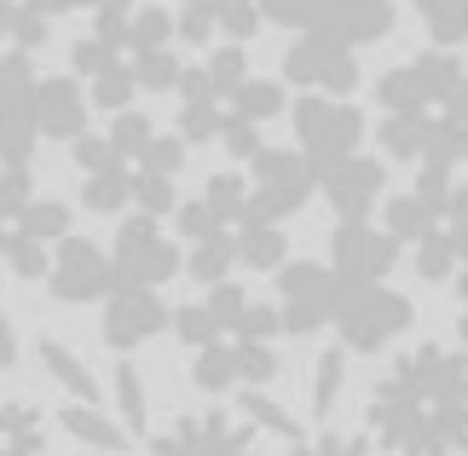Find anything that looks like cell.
Returning a JSON list of instances; mask_svg holds the SVG:
<instances>
[{
	"label": "cell",
	"mask_w": 468,
	"mask_h": 456,
	"mask_svg": "<svg viewBox=\"0 0 468 456\" xmlns=\"http://www.w3.org/2000/svg\"><path fill=\"white\" fill-rule=\"evenodd\" d=\"M365 433L382 456H468V346H405L370 381Z\"/></svg>",
	"instance_id": "obj_1"
},
{
	"label": "cell",
	"mask_w": 468,
	"mask_h": 456,
	"mask_svg": "<svg viewBox=\"0 0 468 456\" xmlns=\"http://www.w3.org/2000/svg\"><path fill=\"white\" fill-rule=\"evenodd\" d=\"M376 139L417 174H457L468 162V58L417 52L376 81Z\"/></svg>",
	"instance_id": "obj_2"
},
{
	"label": "cell",
	"mask_w": 468,
	"mask_h": 456,
	"mask_svg": "<svg viewBox=\"0 0 468 456\" xmlns=\"http://www.w3.org/2000/svg\"><path fill=\"white\" fill-rule=\"evenodd\" d=\"M382 226L410 254L422 283H445L468 271V179L457 174H417V186L388 196Z\"/></svg>",
	"instance_id": "obj_3"
},
{
	"label": "cell",
	"mask_w": 468,
	"mask_h": 456,
	"mask_svg": "<svg viewBox=\"0 0 468 456\" xmlns=\"http://www.w3.org/2000/svg\"><path fill=\"white\" fill-rule=\"evenodd\" d=\"M243 81H249V52L238 41L214 47L203 64L186 69L179 81V139L186 144H226L238 162H255L266 151L261 127L243 122Z\"/></svg>",
	"instance_id": "obj_4"
},
{
	"label": "cell",
	"mask_w": 468,
	"mask_h": 456,
	"mask_svg": "<svg viewBox=\"0 0 468 456\" xmlns=\"http://www.w3.org/2000/svg\"><path fill=\"white\" fill-rule=\"evenodd\" d=\"M278 330H283L278 306L249 301L243 318L220 323V335H214L208 346L186 353L197 393H249V387H266V381L283 370V364H278V346H272Z\"/></svg>",
	"instance_id": "obj_5"
},
{
	"label": "cell",
	"mask_w": 468,
	"mask_h": 456,
	"mask_svg": "<svg viewBox=\"0 0 468 456\" xmlns=\"http://www.w3.org/2000/svg\"><path fill=\"white\" fill-rule=\"evenodd\" d=\"M266 433L243 410H179L162 433H151L145 456H266Z\"/></svg>",
	"instance_id": "obj_6"
},
{
	"label": "cell",
	"mask_w": 468,
	"mask_h": 456,
	"mask_svg": "<svg viewBox=\"0 0 468 456\" xmlns=\"http://www.w3.org/2000/svg\"><path fill=\"white\" fill-rule=\"evenodd\" d=\"M410 323H417V306H410L399 289L388 283H341V306H335V335L347 353H388Z\"/></svg>",
	"instance_id": "obj_7"
},
{
	"label": "cell",
	"mask_w": 468,
	"mask_h": 456,
	"mask_svg": "<svg viewBox=\"0 0 468 456\" xmlns=\"http://www.w3.org/2000/svg\"><path fill=\"white\" fill-rule=\"evenodd\" d=\"M290 127H295V151H307L313 168H330V162L365 151V111L347 99L301 93L290 104Z\"/></svg>",
	"instance_id": "obj_8"
},
{
	"label": "cell",
	"mask_w": 468,
	"mask_h": 456,
	"mask_svg": "<svg viewBox=\"0 0 468 456\" xmlns=\"http://www.w3.org/2000/svg\"><path fill=\"white\" fill-rule=\"evenodd\" d=\"M283 81L301 87V93L347 99L353 87H358V47H347L335 29H307V35H295L290 52H283Z\"/></svg>",
	"instance_id": "obj_9"
},
{
	"label": "cell",
	"mask_w": 468,
	"mask_h": 456,
	"mask_svg": "<svg viewBox=\"0 0 468 456\" xmlns=\"http://www.w3.org/2000/svg\"><path fill=\"white\" fill-rule=\"evenodd\" d=\"M249 186H255V214L261 220H290L313 203L318 191V168L307 151H290V144H266V151L249 162Z\"/></svg>",
	"instance_id": "obj_10"
},
{
	"label": "cell",
	"mask_w": 468,
	"mask_h": 456,
	"mask_svg": "<svg viewBox=\"0 0 468 456\" xmlns=\"http://www.w3.org/2000/svg\"><path fill=\"white\" fill-rule=\"evenodd\" d=\"M111 260H116V283L122 289H162L174 271H186L179 243L162 231V220H151V214H128V220H122L116 243H111Z\"/></svg>",
	"instance_id": "obj_11"
},
{
	"label": "cell",
	"mask_w": 468,
	"mask_h": 456,
	"mask_svg": "<svg viewBox=\"0 0 468 456\" xmlns=\"http://www.w3.org/2000/svg\"><path fill=\"white\" fill-rule=\"evenodd\" d=\"M278 318L283 335H318L324 323H335L341 306V278L324 260H290L278 271Z\"/></svg>",
	"instance_id": "obj_12"
},
{
	"label": "cell",
	"mask_w": 468,
	"mask_h": 456,
	"mask_svg": "<svg viewBox=\"0 0 468 456\" xmlns=\"http://www.w3.org/2000/svg\"><path fill=\"white\" fill-rule=\"evenodd\" d=\"M399 237H393L388 226H376V220H335L330 231V271L347 289L358 283H388V271L399 266Z\"/></svg>",
	"instance_id": "obj_13"
},
{
	"label": "cell",
	"mask_w": 468,
	"mask_h": 456,
	"mask_svg": "<svg viewBox=\"0 0 468 456\" xmlns=\"http://www.w3.org/2000/svg\"><path fill=\"white\" fill-rule=\"evenodd\" d=\"M52 295L69 301V306H93L116 289V260L104 254L93 237H64L52 249V271H47Z\"/></svg>",
	"instance_id": "obj_14"
},
{
	"label": "cell",
	"mask_w": 468,
	"mask_h": 456,
	"mask_svg": "<svg viewBox=\"0 0 468 456\" xmlns=\"http://www.w3.org/2000/svg\"><path fill=\"white\" fill-rule=\"evenodd\" d=\"M174 330V306H162L156 289H111L104 295V313H99V335L104 346H116V353H133V346H145L151 335Z\"/></svg>",
	"instance_id": "obj_15"
},
{
	"label": "cell",
	"mask_w": 468,
	"mask_h": 456,
	"mask_svg": "<svg viewBox=\"0 0 468 456\" xmlns=\"http://www.w3.org/2000/svg\"><path fill=\"white\" fill-rule=\"evenodd\" d=\"M318 191L335 220H370L376 203L388 196V168H382V156H365V151L341 156L330 168H318Z\"/></svg>",
	"instance_id": "obj_16"
},
{
	"label": "cell",
	"mask_w": 468,
	"mask_h": 456,
	"mask_svg": "<svg viewBox=\"0 0 468 456\" xmlns=\"http://www.w3.org/2000/svg\"><path fill=\"white\" fill-rule=\"evenodd\" d=\"M174 17H179V41L186 47H208V41H238L249 47L266 17H261V0H174Z\"/></svg>",
	"instance_id": "obj_17"
},
{
	"label": "cell",
	"mask_w": 468,
	"mask_h": 456,
	"mask_svg": "<svg viewBox=\"0 0 468 456\" xmlns=\"http://www.w3.org/2000/svg\"><path fill=\"white\" fill-rule=\"evenodd\" d=\"M29 111H35V122H41V139L76 144V139H87V111H93V99H87L81 76H41Z\"/></svg>",
	"instance_id": "obj_18"
},
{
	"label": "cell",
	"mask_w": 468,
	"mask_h": 456,
	"mask_svg": "<svg viewBox=\"0 0 468 456\" xmlns=\"http://www.w3.org/2000/svg\"><path fill=\"white\" fill-rule=\"evenodd\" d=\"M393 24H399V6H393V0H330V12H324V29H335L347 47L388 41Z\"/></svg>",
	"instance_id": "obj_19"
},
{
	"label": "cell",
	"mask_w": 468,
	"mask_h": 456,
	"mask_svg": "<svg viewBox=\"0 0 468 456\" xmlns=\"http://www.w3.org/2000/svg\"><path fill=\"white\" fill-rule=\"evenodd\" d=\"M35 358H41V370H47V381L58 387L64 398H81V405H99V376H93V364H87L69 341H58V335H41L35 341Z\"/></svg>",
	"instance_id": "obj_20"
},
{
	"label": "cell",
	"mask_w": 468,
	"mask_h": 456,
	"mask_svg": "<svg viewBox=\"0 0 468 456\" xmlns=\"http://www.w3.org/2000/svg\"><path fill=\"white\" fill-rule=\"evenodd\" d=\"M58 428H64L76 445L99 451V456L128 451V440H133V433L122 428V416H111L104 405H81V398H64V405H58Z\"/></svg>",
	"instance_id": "obj_21"
},
{
	"label": "cell",
	"mask_w": 468,
	"mask_h": 456,
	"mask_svg": "<svg viewBox=\"0 0 468 456\" xmlns=\"http://www.w3.org/2000/svg\"><path fill=\"white\" fill-rule=\"evenodd\" d=\"M47 451V416L29 398H0V456H41Z\"/></svg>",
	"instance_id": "obj_22"
},
{
	"label": "cell",
	"mask_w": 468,
	"mask_h": 456,
	"mask_svg": "<svg viewBox=\"0 0 468 456\" xmlns=\"http://www.w3.org/2000/svg\"><path fill=\"white\" fill-rule=\"evenodd\" d=\"M35 203V174L29 168H0V260L24 237V214Z\"/></svg>",
	"instance_id": "obj_23"
},
{
	"label": "cell",
	"mask_w": 468,
	"mask_h": 456,
	"mask_svg": "<svg viewBox=\"0 0 468 456\" xmlns=\"http://www.w3.org/2000/svg\"><path fill=\"white\" fill-rule=\"evenodd\" d=\"M238 266L243 271H283L290 266V237L272 220H255L238 231Z\"/></svg>",
	"instance_id": "obj_24"
},
{
	"label": "cell",
	"mask_w": 468,
	"mask_h": 456,
	"mask_svg": "<svg viewBox=\"0 0 468 456\" xmlns=\"http://www.w3.org/2000/svg\"><path fill=\"white\" fill-rule=\"evenodd\" d=\"M35 144H41V122L29 104H6L0 111V168H29Z\"/></svg>",
	"instance_id": "obj_25"
},
{
	"label": "cell",
	"mask_w": 468,
	"mask_h": 456,
	"mask_svg": "<svg viewBox=\"0 0 468 456\" xmlns=\"http://www.w3.org/2000/svg\"><path fill=\"white\" fill-rule=\"evenodd\" d=\"M81 203L93 208V214H122V208H133V168H128V162H111V168L87 174V179H81Z\"/></svg>",
	"instance_id": "obj_26"
},
{
	"label": "cell",
	"mask_w": 468,
	"mask_h": 456,
	"mask_svg": "<svg viewBox=\"0 0 468 456\" xmlns=\"http://www.w3.org/2000/svg\"><path fill=\"white\" fill-rule=\"evenodd\" d=\"M417 6V24L428 29V41L457 52L468 41V0H410Z\"/></svg>",
	"instance_id": "obj_27"
},
{
	"label": "cell",
	"mask_w": 468,
	"mask_h": 456,
	"mask_svg": "<svg viewBox=\"0 0 468 456\" xmlns=\"http://www.w3.org/2000/svg\"><path fill=\"white\" fill-rule=\"evenodd\" d=\"M47 35H52V17H41L29 0H0V47L41 52Z\"/></svg>",
	"instance_id": "obj_28"
},
{
	"label": "cell",
	"mask_w": 468,
	"mask_h": 456,
	"mask_svg": "<svg viewBox=\"0 0 468 456\" xmlns=\"http://www.w3.org/2000/svg\"><path fill=\"white\" fill-rule=\"evenodd\" d=\"M238 410H243L249 422H255V428L266 433V440H283V445L307 440V433H301V422H295V416L283 410V405H278V398L266 393V387H249V393H238Z\"/></svg>",
	"instance_id": "obj_29"
},
{
	"label": "cell",
	"mask_w": 468,
	"mask_h": 456,
	"mask_svg": "<svg viewBox=\"0 0 468 456\" xmlns=\"http://www.w3.org/2000/svg\"><path fill=\"white\" fill-rule=\"evenodd\" d=\"M341 387H347V346H324L318 364H313V416L318 422L335 410Z\"/></svg>",
	"instance_id": "obj_30"
},
{
	"label": "cell",
	"mask_w": 468,
	"mask_h": 456,
	"mask_svg": "<svg viewBox=\"0 0 468 456\" xmlns=\"http://www.w3.org/2000/svg\"><path fill=\"white\" fill-rule=\"evenodd\" d=\"M116 416L128 433H151V393L133 364H116Z\"/></svg>",
	"instance_id": "obj_31"
},
{
	"label": "cell",
	"mask_w": 468,
	"mask_h": 456,
	"mask_svg": "<svg viewBox=\"0 0 468 456\" xmlns=\"http://www.w3.org/2000/svg\"><path fill=\"white\" fill-rule=\"evenodd\" d=\"M290 456H382L370 433H341V428H318L307 440H295Z\"/></svg>",
	"instance_id": "obj_32"
},
{
	"label": "cell",
	"mask_w": 468,
	"mask_h": 456,
	"mask_svg": "<svg viewBox=\"0 0 468 456\" xmlns=\"http://www.w3.org/2000/svg\"><path fill=\"white\" fill-rule=\"evenodd\" d=\"M35 87H41L35 58H29V52H17V47H6V52H0V111H6V104H29Z\"/></svg>",
	"instance_id": "obj_33"
},
{
	"label": "cell",
	"mask_w": 468,
	"mask_h": 456,
	"mask_svg": "<svg viewBox=\"0 0 468 456\" xmlns=\"http://www.w3.org/2000/svg\"><path fill=\"white\" fill-rule=\"evenodd\" d=\"M111 144H116V156L128 162V168H139V162H145V151L156 144V127H151V116H139V111H122V116H111Z\"/></svg>",
	"instance_id": "obj_34"
},
{
	"label": "cell",
	"mask_w": 468,
	"mask_h": 456,
	"mask_svg": "<svg viewBox=\"0 0 468 456\" xmlns=\"http://www.w3.org/2000/svg\"><path fill=\"white\" fill-rule=\"evenodd\" d=\"M324 12H330V0H261V17H266V24L295 29V35L324 29Z\"/></svg>",
	"instance_id": "obj_35"
},
{
	"label": "cell",
	"mask_w": 468,
	"mask_h": 456,
	"mask_svg": "<svg viewBox=\"0 0 468 456\" xmlns=\"http://www.w3.org/2000/svg\"><path fill=\"white\" fill-rule=\"evenodd\" d=\"M24 237H41V243L58 249L64 237H69V208L58 203V196H35L29 214H24Z\"/></svg>",
	"instance_id": "obj_36"
},
{
	"label": "cell",
	"mask_w": 468,
	"mask_h": 456,
	"mask_svg": "<svg viewBox=\"0 0 468 456\" xmlns=\"http://www.w3.org/2000/svg\"><path fill=\"white\" fill-rule=\"evenodd\" d=\"M6 266H12V278H24V283L47 278V271H52V243H41V237H17L12 254H6Z\"/></svg>",
	"instance_id": "obj_37"
},
{
	"label": "cell",
	"mask_w": 468,
	"mask_h": 456,
	"mask_svg": "<svg viewBox=\"0 0 468 456\" xmlns=\"http://www.w3.org/2000/svg\"><path fill=\"white\" fill-rule=\"evenodd\" d=\"M76 12H93V17H122V12H133V0H76Z\"/></svg>",
	"instance_id": "obj_38"
},
{
	"label": "cell",
	"mask_w": 468,
	"mask_h": 456,
	"mask_svg": "<svg viewBox=\"0 0 468 456\" xmlns=\"http://www.w3.org/2000/svg\"><path fill=\"white\" fill-rule=\"evenodd\" d=\"M17 364V330H12V318L0 313V370H12Z\"/></svg>",
	"instance_id": "obj_39"
},
{
	"label": "cell",
	"mask_w": 468,
	"mask_h": 456,
	"mask_svg": "<svg viewBox=\"0 0 468 456\" xmlns=\"http://www.w3.org/2000/svg\"><path fill=\"white\" fill-rule=\"evenodd\" d=\"M457 335H463V346H468V271L457 278Z\"/></svg>",
	"instance_id": "obj_40"
}]
</instances>
